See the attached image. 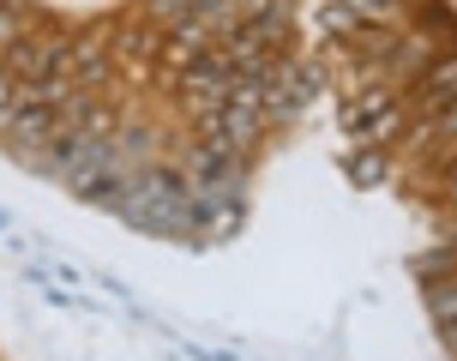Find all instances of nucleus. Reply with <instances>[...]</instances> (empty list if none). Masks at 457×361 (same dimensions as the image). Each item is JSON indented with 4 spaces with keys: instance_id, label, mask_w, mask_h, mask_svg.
I'll use <instances>...</instances> for the list:
<instances>
[{
    "instance_id": "ddd939ff",
    "label": "nucleus",
    "mask_w": 457,
    "mask_h": 361,
    "mask_svg": "<svg viewBox=\"0 0 457 361\" xmlns=\"http://www.w3.org/2000/svg\"><path fill=\"white\" fill-rule=\"evenodd\" d=\"M127 6H138V13H145V0H127Z\"/></svg>"
},
{
    "instance_id": "423d86ee",
    "label": "nucleus",
    "mask_w": 457,
    "mask_h": 361,
    "mask_svg": "<svg viewBox=\"0 0 457 361\" xmlns=\"http://www.w3.org/2000/svg\"><path fill=\"white\" fill-rule=\"evenodd\" d=\"M421 301H428V319L445 325L457 314V277H439V283H421Z\"/></svg>"
},
{
    "instance_id": "1a4fd4ad",
    "label": "nucleus",
    "mask_w": 457,
    "mask_h": 361,
    "mask_svg": "<svg viewBox=\"0 0 457 361\" xmlns=\"http://www.w3.org/2000/svg\"><path fill=\"white\" fill-rule=\"evenodd\" d=\"M415 277H421V283H439V277H457V248L445 241L439 253H415Z\"/></svg>"
},
{
    "instance_id": "20e7f679",
    "label": "nucleus",
    "mask_w": 457,
    "mask_h": 361,
    "mask_svg": "<svg viewBox=\"0 0 457 361\" xmlns=\"http://www.w3.org/2000/svg\"><path fill=\"white\" fill-rule=\"evenodd\" d=\"M265 109H223V133H228V151H241V157H259V145H265Z\"/></svg>"
},
{
    "instance_id": "0eeeda50",
    "label": "nucleus",
    "mask_w": 457,
    "mask_h": 361,
    "mask_svg": "<svg viewBox=\"0 0 457 361\" xmlns=\"http://www.w3.org/2000/svg\"><path fill=\"white\" fill-rule=\"evenodd\" d=\"M386 169H391V157H386V151H373V145L349 157V180H355V187H379V180H386Z\"/></svg>"
},
{
    "instance_id": "9b49d317",
    "label": "nucleus",
    "mask_w": 457,
    "mask_h": 361,
    "mask_svg": "<svg viewBox=\"0 0 457 361\" xmlns=\"http://www.w3.org/2000/svg\"><path fill=\"white\" fill-rule=\"evenodd\" d=\"M320 30H343V37H349V30H361V24H355V13H349V6H331V13L320 6Z\"/></svg>"
},
{
    "instance_id": "9d476101",
    "label": "nucleus",
    "mask_w": 457,
    "mask_h": 361,
    "mask_svg": "<svg viewBox=\"0 0 457 361\" xmlns=\"http://www.w3.org/2000/svg\"><path fill=\"white\" fill-rule=\"evenodd\" d=\"M193 6L199 0H145V13H151V24H162V30H175V24L193 19Z\"/></svg>"
},
{
    "instance_id": "6e6552de",
    "label": "nucleus",
    "mask_w": 457,
    "mask_h": 361,
    "mask_svg": "<svg viewBox=\"0 0 457 361\" xmlns=\"http://www.w3.org/2000/svg\"><path fill=\"white\" fill-rule=\"evenodd\" d=\"M349 13H355V24H397L403 19V0H343ZM403 30V24H397Z\"/></svg>"
},
{
    "instance_id": "f8f14e48",
    "label": "nucleus",
    "mask_w": 457,
    "mask_h": 361,
    "mask_svg": "<svg viewBox=\"0 0 457 361\" xmlns=\"http://www.w3.org/2000/svg\"><path fill=\"white\" fill-rule=\"evenodd\" d=\"M439 343H445V349H452V361H457V314L439 325Z\"/></svg>"
},
{
    "instance_id": "39448f33",
    "label": "nucleus",
    "mask_w": 457,
    "mask_h": 361,
    "mask_svg": "<svg viewBox=\"0 0 457 361\" xmlns=\"http://www.w3.org/2000/svg\"><path fill=\"white\" fill-rule=\"evenodd\" d=\"M415 30L434 37V43H457V13L445 0H421V6H415Z\"/></svg>"
},
{
    "instance_id": "f03ea898",
    "label": "nucleus",
    "mask_w": 457,
    "mask_h": 361,
    "mask_svg": "<svg viewBox=\"0 0 457 361\" xmlns=\"http://www.w3.org/2000/svg\"><path fill=\"white\" fill-rule=\"evenodd\" d=\"M211 48H217V37H211V30H199V24L187 19V24H175V30H169V37H162V67L175 72V79H181L187 67H193V61H205Z\"/></svg>"
},
{
    "instance_id": "f257e3e1",
    "label": "nucleus",
    "mask_w": 457,
    "mask_h": 361,
    "mask_svg": "<svg viewBox=\"0 0 457 361\" xmlns=\"http://www.w3.org/2000/svg\"><path fill=\"white\" fill-rule=\"evenodd\" d=\"M428 67H434V37H421V30H403V37H397V48H391V61L379 67V79H386L391 90H410Z\"/></svg>"
},
{
    "instance_id": "7ed1b4c3",
    "label": "nucleus",
    "mask_w": 457,
    "mask_h": 361,
    "mask_svg": "<svg viewBox=\"0 0 457 361\" xmlns=\"http://www.w3.org/2000/svg\"><path fill=\"white\" fill-rule=\"evenodd\" d=\"M43 19H48V6H37V0H0V61L12 55V43L43 30Z\"/></svg>"
}]
</instances>
